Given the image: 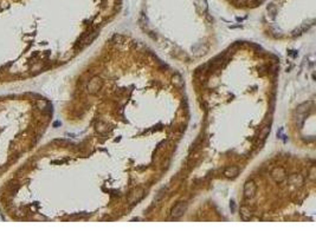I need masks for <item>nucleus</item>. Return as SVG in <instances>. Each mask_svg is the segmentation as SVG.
I'll return each instance as SVG.
<instances>
[{
  "instance_id": "f257e3e1",
  "label": "nucleus",
  "mask_w": 316,
  "mask_h": 236,
  "mask_svg": "<svg viewBox=\"0 0 316 236\" xmlns=\"http://www.w3.org/2000/svg\"><path fill=\"white\" fill-rule=\"evenodd\" d=\"M102 85H103V80L98 76H95L89 80V83L86 85V91L90 95H96L102 89Z\"/></svg>"
},
{
  "instance_id": "f03ea898",
  "label": "nucleus",
  "mask_w": 316,
  "mask_h": 236,
  "mask_svg": "<svg viewBox=\"0 0 316 236\" xmlns=\"http://www.w3.org/2000/svg\"><path fill=\"white\" fill-rule=\"evenodd\" d=\"M186 209H187V204H186L185 202H179L177 206L172 209L170 216H172L173 219H179V217H181V216L185 214Z\"/></svg>"
},
{
  "instance_id": "7ed1b4c3",
  "label": "nucleus",
  "mask_w": 316,
  "mask_h": 236,
  "mask_svg": "<svg viewBox=\"0 0 316 236\" xmlns=\"http://www.w3.org/2000/svg\"><path fill=\"white\" fill-rule=\"evenodd\" d=\"M256 190H257L256 183H254L252 180H250V181H247V182L245 183V185H244V196L246 198L254 197Z\"/></svg>"
},
{
  "instance_id": "20e7f679",
  "label": "nucleus",
  "mask_w": 316,
  "mask_h": 236,
  "mask_svg": "<svg viewBox=\"0 0 316 236\" xmlns=\"http://www.w3.org/2000/svg\"><path fill=\"white\" fill-rule=\"evenodd\" d=\"M285 176H286V174H285V170L283 169V168H281V167L275 168V169L271 171V177H272V180H274L275 182H277V183L282 182V181H284Z\"/></svg>"
},
{
  "instance_id": "39448f33",
  "label": "nucleus",
  "mask_w": 316,
  "mask_h": 236,
  "mask_svg": "<svg viewBox=\"0 0 316 236\" xmlns=\"http://www.w3.org/2000/svg\"><path fill=\"white\" fill-rule=\"evenodd\" d=\"M238 172H239V169L237 167H230L224 171V175H225V177H227V178H233V177H236V176L238 175Z\"/></svg>"
},
{
  "instance_id": "423d86ee",
  "label": "nucleus",
  "mask_w": 316,
  "mask_h": 236,
  "mask_svg": "<svg viewBox=\"0 0 316 236\" xmlns=\"http://www.w3.org/2000/svg\"><path fill=\"white\" fill-rule=\"evenodd\" d=\"M240 216H242V219L244 221H249L252 217V213H251V210L247 207H242L240 208Z\"/></svg>"
},
{
  "instance_id": "0eeeda50",
  "label": "nucleus",
  "mask_w": 316,
  "mask_h": 236,
  "mask_svg": "<svg viewBox=\"0 0 316 236\" xmlns=\"http://www.w3.org/2000/svg\"><path fill=\"white\" fill-rule=\"evenodd\" d=\"M289 182L293 185H302L303 184V177L301 175H291L289 177Z\"/></svg>"
},
{
  "instance_id": "6e6552de",
  "label": "nucleus",
  "mask_w": 316,
  "mask_h": 236,
  "mask_svg": "<svg viewBox=\"0 0 316 236\" xmlns=\"http://www.w3.org/2000/svg\"><path fill=\"white\" fill-rule=\"evenodd\" d=\"M195 4H197V8H198L199 12H201V13L206 12V10H207V4H206L205 0H195Z\"/></svg>"
},
{
  "instance_id": "1a4fd4ad",
  "label": "nucleus",
  "mask_w": 316,
  "mask_h": 236,
  "mask_svg": "<svg viewBox=\"0 0 316 236\" xmlns=\"http://www.w3.org/2000/svg\"><path fill=\"white\" fill-rule=\"evenodd\" d=\"M96 130H97L100 133H106V132L108 131V124H106V123H103V122H100L97 124Z\"/></svg>"
},
{
  "instance_id": "9d476101",
  "label": "nucleus",
  "mask_w": 316,
  "mask_h": 236,
  "mask_svg": "<svg viewBox=\"0 0 316 236\" xmlns=\"http://www.w3.org/2000/svg\"><path fill=\"white\" fill-rule=\"evenodd\" d=\"M268 13L270 14L271 18H275L276 17V13H277V7L275 4H270L268 6Z\"/></svg>"
},
{
  "instance_id": "9b49d317",
  "label": "nucleus",
  "mask_w": 316,
  "mask_h": 236,
  "mask_svg": "<svg viewBox=\"0 0 316 236\" xmlns=\"http://www.w3.org/2000/svg\"><path fill=\"white\" fill-rule=\"evenodd\" d=\"M269 132H270V128H269V126H264V128L262 129V131L259 132V138H261L262 141H263V139H265V138L269 136Z\"/></svg>"
},
{
  "instance_id": "f8f14e48",
  "label": "nucleus",
  "mask_w": 316,
  "mask_h": 236,
  "mask_svg": "<svg viewBox=\"0 0 316 236\" xmlns=\"http://www.w3.org/2000/svg\"><path fill=\"white\" fill-rule=\"evenodd\" d=\"M309 105H311V103H308V104H303V105H301L300 107H298V112H304L307 109H304V107H308Z\"/></svg>"
},
{
  "instance_id": "ddd939ff",
  "label": "nucleus",
  "mask_w": 316,
  "mask_h": 236,
  "mask_svg": "<svg viewBox=\"0 0 316 236\" xmlns=\"http://www.w3.org/2000/svg\"><path fill=\"white\" fill-rule=\"evenodd\" d=\"M38 105H39L40 107H42V110H43L44 107L46 106V103H45L44 100H39V102H38Z\"/></svg>"
},
{
  "instance_id": "4468645a",
  "label": "nucleus",
  "mask_w": 316,
  "mask_h": 236,
  "mask_svg": "<svg viewBox=\"0 0 316 236\" xmlns=\"http://www.w3.org/2000/svg\"><path fill=\"white\" fill-rule=\"evenodd\" d=\"M231 208H232V211H234V202L231 201Z\"/></svg>"
}]
</instances>
